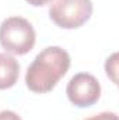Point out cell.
<instances>
[{
  "label": "cell",
  "mask_w": 119,
  "mask_h": 120,
  "mask_svg": "<svg viewBox=\"0 0 119 120\" xmlns=\"http://www.w3.org/2000/svg\"><path fill=\"white\" fill-rule=\"evenodd\" d=\"M70 67L69 53L59 46L45 48L36 55L25 73V85L35 94H46L56 87Z\"/></svg>",
  "instance_id": "6da1fadb"
},
{
  "label": "cell",
  "mask_w": 119,
  "mask_h": 120,
  "mask_svg": "<svg viewBox=\"0 0 119 120\" xmlns=\"http://www.w3.org/2000/svg\"><path fill=\"white\" fill-rule=\"evenodd\" d=\"M36 34L28 20L14 15L6 18L0 25V45L11 55H27L34 48Z\"/></svg>",
  "instance_id": "7a4b0ae2"
},
{
  "label": "cell",
  "mask_w": 119,
  "mask_h": 120,
  "mask_svg": "<svg viewBox=\"0 0 119 120\" xmlns=\"http://www.w3.org/2000/svg\"><path fill=\"white\" fill-rule=\"evenodd\" d=\"M92 14L91 0H55L49 7L51 20L63 30L83 27Z\"/></svg>",
  "instance_id": "3957f363"
},
{
  "label": "cell",
  "mask_w": 119,
  "mask_h": 120,
  "mask_svg": "<svg viewBox=\"0 0 119 120\" xmlns=\"http://www.w3.org/2000/svg\"><path fill=\"white\" fill-rule=\"evenodd\" d=\"M66 94L74 106L88 108L98 102L101 96V85L94 75L88 73H79L70 78Z\"/></svg>",
  "instance_id": "277c9868"
},
{
  "label": "cell",
  "mask_w": 119,
  "mask_h": 120,
  "mask_svg": "<svg viewBox=\"0 0 119 120\" xmlns=\"http://www.w3.org/2000/svg\"><path fill=\"white\" fill-rule=\"evenodd\" d=\"M20 77V64L13 56L0 53V90H8L16 85Z\"/></svg>",
  "instance_id": "5b68a950"
},
{
  "label": "cell",
  "mask_w": 119,
  "mask_h": 120,
  "mask_svg": "<svg viewBox=\"0 0 119 120\" xmlns=\"http://www.w3.org/2000/svg\"><path fill=\"white\" fill-rule=\"evenodd\" d=\"M105 73L112 80L114 84L118 82V80H116V73H118V53H114L109 59H107V61H105Z\"/></svg>",
  "instance_id": "8992f818"
},
{
  "label": "cell",
  "mask_w": 119,
  "mask_h": 120,
  "mask_svg": "<svg viewBox=\"0 0 119 120\" xmlns=\"http://www.w3.org/2000/svg\"><path fill=\"white\" fill-rule=\"evenodd\" d=\"M84 120H118V115L114 112H101L98 115H94Z\"/></svg>",
  "instance_id": "52a82bcc"
},
{
  "label": "cell",
  "mask_w": 119,
  "mask_h": 120,
  "mask_svg": "<svg viewBox=\"0 0 119 120\" xmlns=\"http://www.w3.org/2000/svg\"><path fill=\"white\" fill-rule=\"evenodd\" d=\"M0 120H23V119L13 110H1L0 112Z\"/></svg>",
  "instance_id": "ba28073f"
},
{
  "label": "cell",
  "mask_w": 119,
  "mask_h": 120,
  "mask_svg": "<svg viewBox=\"0 0 119 120\" xmlns=\"http://www.w3.org/2000/svg\"><path fill=\"white\" fill-rule=\"evenodd\" d=\"M25 1L30 3L31 6H34V7H42V6L49 4L52 0H25Z\"/></svg>",
  "instance_id": "9c48e42d"
}]
</instances>
